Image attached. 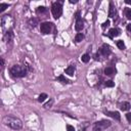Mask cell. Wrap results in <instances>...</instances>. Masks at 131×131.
<instances>
[{
	"mask_svg": "<svg viewBox=\"0 0 131 131\" xmlns=\"http://www.w3.org/2000/svg\"><path fill=\"white\" fill-rule=\"evenodd\" d=\"M3 124L14 130H20L23 127L22 121L16 117H11V116H6V117L3 118Z\"/></svg>",
	"mask_w": 131,
	"mask_h": 131,
	"instance_id": "6da1fadb",
	"label": "cell"
},
{
	"mask_svg": "<svg viewBox=\"0 0 131 131\" xmlns=\"http://www.w3.org/2000/svg\"><path fill=\"white\" fill-rule=\"evenodd\" d=\"M10 75L14 77V78H22V77H25L27 75V69L25 66H13L10 69Z\"/></svg>",
	"mask_w": 131,
	"mask_h": 131,
	"instance_id": "7a4b0ae2",
	"label": "cell"
},
{
	"mask_svg": "<svg viewBox=\"0 0 131 131\" xmlns=\"http://www.w3.org/2000/svg\"><path fill=\"white\" fill-rule=\"evenodd\" d=\"M51 12L54 16V19H58L62 13V6L61 2H54L51 7Z\"/></svg>",
	"mask_w": 131,
	"mask_h": 131,
	"instance_id": "3957f363",
	"label": "cell"
},
{
	"mask_svg": "<svg viewBox=\"0 0 131 131\" xmlns=\"http://www.w3.org/2000/svg\"><path fill=\"white\" fill-rule=\"evenodd\" d=\"M51 27H52V24L49 22L42 23L40 26V31L42 34H49L51 32Z\"/></svg>",
	"mask_w": 131,
	"mask_h": 131,
	"instance_id": "277c9868",
	"label": "cell"
},
{
	"mask_svg": "<svg viewBox=\"0 0 131 131\" xmlns=\"http://www.w3.org/2000/svg\"><path fill=\"white\" fill-rule=\"evenodd\" d=\"M76 25H75V29H76V31H82L83 28H84V24H83V20L80 17V12L78 11V12H76Z\"/></svg>",
	"mask_w": 131,
	"mask_h": 131,
	"instance_id": "5b68a950",
	"label": "cell"
},
{
	"mask_svg": "<svg viewBox=\"0 0 131 131\" xmlns=\"http://www.w3.org/2000/svg\"><path fill=\"white\" fill-rule=\"evenodd\" d=\"M110 126H111V122H110V121H106V120L99 121V122H97V123L95 124V127L99 128L100 130L106 129V128H108V127H110Z\"/></svg>",
	"mask_w": 131,
	"mask_h": 131,
	"instance_id": "8992f818",
	"label": "cell"
},
{
	"mask_svg": "<svg viewBox=\"0 0 131 131\" xmlns=\"http://www.w3.org/2000/svg\"><path fill=\"white\" fill-rule=\"evenodd\" d=\"M100 52H102V55L105 56H108L111 54V49H110V46L106 45V44H103L102 46V48H100Z\"/></svg>",
	"mask_w": 131,
	"mask_h": 131,
	"instance_id": "52a82bcc",
	"label": "cell"
},
{
	"mask_svg": "<svg viewBox=\"0 0 131 131\" xmlns=\"http://www.w3.org/2000/svg\"><path fill=\"white\" fill-rule=\"evenodd\" d=\"M106 115L110 116V117L116 119V120H120L121 119V116L118 112H106Z\"/></svg>",
	"mask_w": 131,
	"mask_h": 131,
	"instance_id": "ba28073f",
	"label": "cell"
},
{
	"mask_svg": "<svg viewBox=\"0 0 131 131\" xmlns=\"http://www.w3.org/2000/svg\"><path fill=\"white\" fill-rule=\"evenodd\" d=\"M110 36H111L112 38H114V37H117V36H119L120 35V31H119L118 29H116V28H113V29H111L110 30Z\"/></svg>",
	"mask_w": 131,
	"mask_h": 131,
	"instance_id": "9c48e42d",
	"label": "cell"
},
{
	"mask_svg": "<svg viewBox=\"0 0 131 131\" xmlns=\"http://www.w3.org/2000/svg\"><path fill=\"white\" fill-rule=\"evenodd\" d=\"M116 14V8L114 6V4H113V2L110 3V11H109V16L110 17H114Z\"/></svg>",
	"mask_w": 131,
	"mask_h": 131,
	"instance_id": "30bf717a",
	"label": "cell"
},
{
	"mask_svg": "<svg viewBox=\"0 0 131 131\" xmlns=\"http://www.w3.org/2000/svg\"><path fill=\"white\" fill-rule=\"evenodd\" d=\"M66 74H68L69 76H73L74 73H75V67H73V66H70V67H68L67 69H66Z\"/></svg>",
	"mask_w": 131,
	"mask_h": 131,
	"instance_id": "8fae6325",
	"label": "cell"
},
{
	"mask_svg": "<svg viewBox=\"0 0 131 131\" xmlns=\"http://www.w3.org/2000/svg\"><path fill=\"white\" fill-rule=\"evenodd\" d=\"M120 109L122 110V111H128V110L130 109V103L125 102H122L120 105Z\"/></svg>",
	"mask_w": 131,
	"mask_h": 131,
	"instance_id": "7c38bea8",
	"label": "cell"
},
{
	"mask_svg": "<svg viewBox=\"0 0 131 131\" xmlns=\"http://www.w3.org/2000/svg\"><path fill=\"white\" fill-rule=\"evenodd\" d=\"M114 73H115V70L113 69V68L109 67V68H106V69H105V74H106V75H108V76H112Z\"/></svg>",
	"mask_w": 131,
	"mask_h": 131,
	"instance_id": "4fadbf2b",
	"label": "cell"
},
{
	"mask_svg": "<svg viewBox=\"0 0 131 131\" xmlns=\"http://www.w3.org/2000/svg\"><path fill=\"white\" fill-rule=\"evenodd\" d=\"M29 25L31 27H33V28H35V27L38 25V20L37 19H31L29 20Z\"/></svg>",
	"mask_w": 131,
	"mask_h": 131,
	"instance_id": "5bb4252c",
	"label": "cell"
},
{
	"mask_svg": "<svg viewBox=\"0 0 131 131\" xmlns=\"http://www.w3.org/2000/svg\"><path fill=\"white\" fill-rule=\"evenodd\" d=\"M83 38H84V35H83L82 33H78L75 37V41L76 42H81V41L83 40Z\"/></svg>",
	"mask_w": 131,
	"mask_h": 131,
	"instance_id": "9a60e30c",
	"label": "cell"
},
{
	"mask_svg": "<svg viewBox=\"0 0 131 131\" xmlns=\"http://www.w3.org/2000/svg\"><path fill=\"white\" fill-rule=\"evenodd\" d=\"M46 98H47V94L46 93H41L39 95V97H38V102H43Z\"/></svg>",
	"mask_w": 131,
	"mask_h": 131,
	"instance_id": "2e32d148",
	"label": "cell"
},
{
	"mask_svg": "<svg viewBox=\"0 0 131 131\" xmlns=\"http://www.w3.org/2000/svg\"><path fill=\"white\" fill-rule=\"evenodd\" d=\"M89 59H90V56H89V54H87V53L83 54V55H82V57H81V61H82L83 62H88V61H89Z\"/></svg>",
	"mask_w": 131,
	"mask_h": 131,
	"instance_id": "e0dca14e",
	"label": "cell"
},
{
	"mask_svg": "<svg viewBox=\"0 0 131 131\" xmlns=\"http://www.w3.org/2000/svg\"><path fill=\"white\" fill-rule=\"evenodd\" d=\"M125 16L128 20H131V8H126L125 9Z\"/></svg>",
	"mask_w": 131,
	"mask_h": 131,
	"instance_id": "ac0fdd59",
	"label": "cell"
},
{
	"mask_svg": "<svg viewBox=\"0 0 131 131\" xmlns=\"http://www.w3.org/2000/svg\"><path fill=\"white\" fill-rule=\"evenodd\" d=\"M57 80H58V81H61L62 83H70V81H69V80H68L67 78H66V77L65 76H59L58 77V78H57Z\"/></svg>",
	"mask_w": 131,
	"mask_h": 131,
	"instance_id": "d6986e66",
	"label": "cell"
},
{
	"mask_svg": "<svg viewBox=\"0 0 131 131\" xmlns=\"http://www.w3.org/2000/svg\"><path fill=\"white\" fill-rule=\"evenodd\" d=\"M117 46H118L120 49H125V44H124V42H123L122 40L117 41Z\"/></svg>",
	"mask_w": 131,
	"mask_h": 131,
	"instance_id": "ffe728a7",
	"label": "cell"
},
{
	"mask_svg": "<svg viewBox=\"0 0 131 131\" xmlns=\"http://www.w3.org/2000/svg\"><path fill=\"white\" fill-rule=\"evenodd\" d=\"M37 13H43V12H45L46 11V8L44 7V6H39L37 8Z\"/></svg>",
	"mask_w": 131,
	"mask_h": 131,
	"instance_id": "44dd1931",
	"label": "cell"
},
{
	"mask_svg": "<svg viewBox=\"0 0 131 131\" xmlns=\"http://www.w3.org/2000/svg\"><path fill=\"white\" fill-rule=\"evenodd\" d=\"M8 7L7 3H0V11H4Z\"/></svg>",
	"mask_w": 131,
	"mask_h": 131,
	"instance_id": "7402d4cb",
	"label": "cell"
},
{
	"mask_svg": "<svg viewBox=\"0 0 131 131\" xmlns=\"http://www.w3.org/2000/svg\"><path fill=\"white\" fill-rule=\"evenodd\" d=\"M114 85H115V83L113 82L112 80H109V81L106 82V87H113Z\"/></svg>",
	"mask_w": 131,
	"mask_h": 131,
	"instance_id": "603a6c76",
	"label": "cell"
},
{
	"mask_svg": "<svg viewBox=\"0 0 131 131\" xmlns=\"http://www.w3.org/2000/svg\"><path fill=\"white\" fill-rule=\"evenodd\" d=\"M52 102H53V100L51 99V100H50V102H48L47 103H45V106H45L46 109H48V108H50V106H52Z\"/></svg>",
	"mask_w": 131,
	"mask_h": 131,
	"instance_id": "cb8c5ba5",
	"label": "cell"
},
{
	"mask_svg": "<svg viewBox=\"0 0 131 131\" xmlns=\"http://www.w3.org/2000/svg\"><path fill=\"white\" fill-rule=\"evenodd\" d=\"M67 130L68 131H75V128H74L73 126H71V125H68V126H67Z\"/></svg>",
	"mask_w": 131,
	"mask_h": 131,
	"instance_id": "d4e9b609",
	"label": "cell"
},
{
	"mask_svg": "<svg viewBox=\"0 0 131 131\" xmlns=\"http://www.w3.org/2000/svg\"><path fill=\"white\" fill-rule=\"evenodd\" d=\"M109 25H110V20H106V22L102 24V28H106V27H108Z\"/></svg>",
	"mask_w": 131,
	"mask_h": 131,
	"instance_id": "484cf974",
	"label": "cell"
},
{
	"mask_svg": "<svg viewBox=\"0 0 131 131\" xmlns=\"http://www.w3.org/2000/svg\"><path fill=\"white\" fill-rule=\"evenodd\" d=\"M126 118H127V120L131 122V113H128V114H126Z\"/></svg>",
	"mask_w": 131,
	"mask_h": 131,
	"instance_id": "4316f807",
	"label": "cell"
},
{
	"mask_svg": "<svg viewBox=\"0 0 131 131\" xmlns=\"http://www.w3.org/2000/svg\"><path fill=\"white\" fill-rule=\"evenodd\" d=\"M0 61H1V68L3 69V67H4V59H3V58H1Z\"/></svg>",
	"mask_w": 131,
	"mask_h": 131,
	"instance_id": "83f0119b",
	"label": "cell"
},
{
	"mask_svg": "<svg viewBox=\"0 0 131 131\" xmlns=\"http://www.w3.org/2000/svg\"><path fill=\"white\" fill-rule=\"evenodd\" d=\"M127 30L129 32H131V24H128V25H127Z\"/></svg>",
	"mask_w": 131,
	"mask_h": 131,
	"instance_id": "f1b7e54d",
	"label": "cell"
},
{
	"mask_svg": "<svg viewBox=\"0 0 131 131\" xmlns=\"http://www.w3.org/2000/svg\"><path fill=\"white\" fill-rule=\"evenodd\" d=\"M125 3H127V4H131V0H126V1H125Z\"/></svg>",
	"mask_w": 131,
	"mask_h": 131,
	"instance_id": "f546056e",
	"label": "cell"
},
{
	"mask_svg": "<svg viewBox=\"0 0 131 131\" xmlns=\"http://www.w3.org/2000/svg\"><path fill=\"white\" fill-rule=\"evenodd\" d=\"M70 2H71V3H77L76 0H70Z\"/></svg>",
	"mask_w": 131,
	"mask_h": 131,
	"instance_id": "4dcf8cb0",
	"label": "cell"
}]
</instances>
